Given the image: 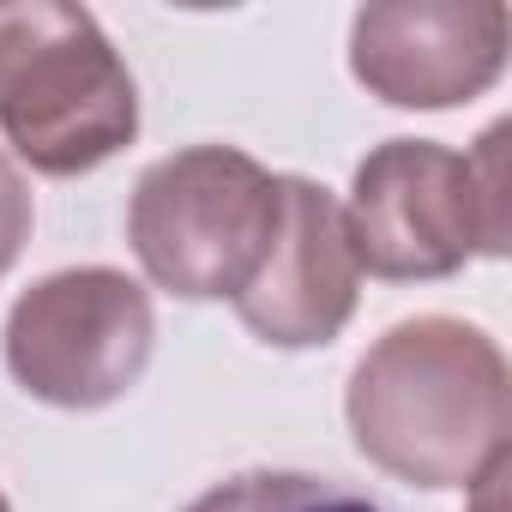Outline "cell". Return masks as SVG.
<instances>
[{"label": "cell", "mask_w": 512, "mask_h": 512, "mask_svg": "<svg viewBox=\"0 0 512 512\" xmlns=\"http://www.w3.org/2000/svg\"><path fill=\"white\" fill-rule=\"evenodd\" d=\"M500 0H380L350 25V73L392 109H458L506 67Z\"/></svg>", "instance_id": "obj_6"}, {"label": "cell", "mask_w": 512, "mask_h": 512, "mask_svg": "<svg viewBox=\"0 0 512 512\" xmlns=\"http://www.w3.org/2000/svg\"><path fill=\"white\" fill-rule=\"evenodd\" d=\"M0 133L37 175H91L139 133V85L85 7H0Z\"/></svg>", "instance_id": "obj_3"}, {"label": "cell", "mask_w": 512, "mask_h": 512, "mask_svg": "<svg viewBox=\"0 0 512 512\" xmlns=\"http://www.w3.org/2000/svg\"><path fill=\"white\" fill-rule=\"evenodd\" d=\"M151 344V296L109 266L49 272L7 314V368L55 410H103L127 398L151 362Z\"/></svg>", "instance_id": "obj_5"}, {"label": "cell", "mask_w": 512, "mask_h": 512, "mask_svg": "<svg viewBox=\"0 0 512 512\" xmlns=\"http://www.w3.org/2000/svg\"><path fill=\"white\" fill-rule=\"evenodd\" d=\"M187 512H392V506L314 470H241L205 488Z\"/></svg>", "instance_id": "obj_8"}, {"label": "cell", "mask_w": 512, "mask_h": 512, "mask_svg": "<svg viewBox=\"0 0 512 512\" xmlns=\"http://www.w3.org/2000/svg\"><path fill=\"white\" fill-rule=\"evenodd\" d=\"M25 241H31V187L13 169V157L0 151V278L19 266Z\"/></svg>", "instance_id": "obj_9"}, {"label": "cell", "mask_w": 512, "mask_h": 512, "mask_svg": "<svg viewBox=\"0 0 512 512\" xmlns=\"http://www.w3.org/2000/svg\"><path fill=\"white\" fill-rule=\"evenodd\" d=\"M356 290L362 266L344 205L308 175H278V235L266 247V266L235 296L241 326L278 350H314L350 326Z\"/></svg>", "instance_id": "obj_7"}, {"label": "cell", "mask_w": 512, "mask_h": 512, "mask_svg": "<svg viewBox=\"0 0 512 512\" xmlns=\"http://www.w3.org/2000/svg\"><path fill=\"white\" fill-rule=\"evenodd\" d=\"M356 452L410 488H476L506 464L512 374L482 326L422 314L392 326L350 374Z\"/></svg>", "instance_id": "obj_1"}, {"label": "cell", "mask_w": 512, "mask_h": 512, "mask_svg": "<svg viewBox=\"0 0 512 512\" xmlns=\"http://www.w3.org/2000/svg\"><path fill=\"white\" fill-rule=\"evenodd\" d=\"M506 121L476 151L434 139H386L356 163L350 181V247L356 266L386 284H434L470 260L506 253Z\"/></svg>", "instance_id": "obj_2"}, {"label": "cell", "mask_w": 512, "mask_h": 512, "mask_svg": "<svg viewBox=\"0 0 512 512\" xmlns=\"http://www.w3.org/2000/svg\"><path fill=\"white\" fill-rule=\"evenodd\" d=\"M0 512H13V506H7V494H0Z\"/></svg>", "instance_id": "obj_10"}, {"label": "cell", "mask_w": 512, "mask_h": 512, "mask_svg": "<svg viewBox=\"0 0 512 512\" xmlns=\"http://www.w3.org/2000/svg\"><path fill=\"white\" fill-rule=\"evenodd\" d=\"M278 235V175L235 145L157 157L127 205V241L157 290L181 302H235Z\"/></svg>", "instance_id": "obj_4"}]
</instances>
